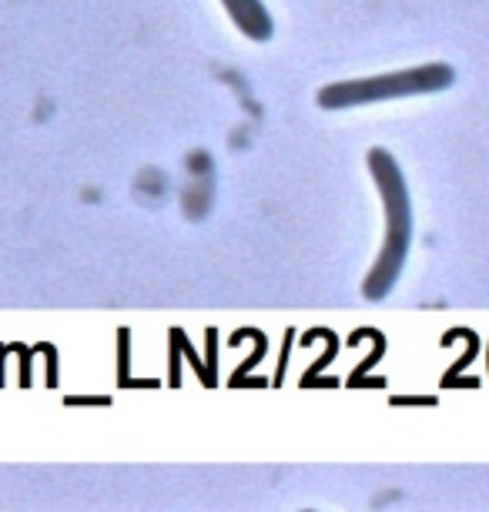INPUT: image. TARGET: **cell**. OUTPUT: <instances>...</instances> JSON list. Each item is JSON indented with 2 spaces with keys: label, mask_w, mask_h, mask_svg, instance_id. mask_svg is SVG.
I'll list each match as a JSON object with an SVG mask.
<instances>
[{
  "label": "cell",
  "mask_w": 489,
  "mask_h": 512,
  "mask_svg": "<svg viewBox=\"0 0 489 512\" xmlns=\"http://www.w3.org/2000/svg\"><path fill=\"white\" fill-rule=\"evenodd\" d=\"M369 171L379 185L382 208H386V241H382L379 262L372 265V272L366 275L362 295H366L369 302H379V298H386L392 292L402 265H406L409 238H412V205H409L406 178H402L399 164L389 151L372 148L369 151Z\"/></svg>",
  "instance_id": "1"
},
{
  "label": "cell",
  "mask_w": 489,
  "mask_h": 512,
  "mask_svg": "<svg viewBox=\"0 0 489 512\" xmlns=\"http://www.w3.org/2000/svg\"><path fill=\"white\" fill-rule=\"evenodd\" d=\"M453 67L449 64H426L412 71L386 74V77H362V81H339L319 91V104L329 111L356 108V104L372 101H392V98H412V94L446 91L453 84Z\"/></svg>",
  "instance_id": "2"
},
{
  "label": "cell",
  "mask_w": 489,
  "mask_h": 512,
  "mask_svg": "<svg viewBox=\"0 0 489 512\" xmlns=\"http://www.w3.org/2000/svg\"><path fill=\"white\" fill-rule=\"evenodd\" d=\"M235 27L252 41H268L272 37V17L262 7V0H222Z\"/></svg>",
  "instance_id": "3"
}]
</instances>
